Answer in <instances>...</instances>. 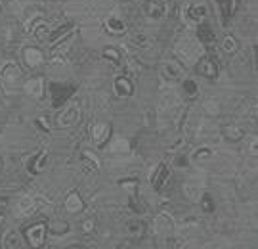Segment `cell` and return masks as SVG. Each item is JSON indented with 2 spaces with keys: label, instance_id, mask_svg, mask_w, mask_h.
<instances>
[{
  "label": "cell",
  "instance_id": "6da1fadb",
  "mask_svg": "<svg viewBox=\"0 0 258 249\" xmlns=\"http://www.w3.org/2000/svg\"><path fill=\"white\" fill-rule=\"evenodd\" d=\"M176 56L187 65H194L203 56V44L191 35H185L176 42Z\"/></svg>",
  "mask_w": 258,
  "mask_h": 249
},
{
  "label": "cell",
  "instance_id": "7a4b0ae2",
  "mask_svg": "<svg viewBox=\"0 0 258 249\" xmlns=\"http://www.w3.org/2000/svg\"><path fill=\"white\" fill-rule=\"evenodd\" d=\"M79 119H81V104H79V102H73V104H69V106L57 115L55 123H57L59 129H71V127H75V125L79 123Z\"/></svg>",
  "mask_w": 258,
  "mask_h": 249
},
{
  "label": "cell",
  "instance_id": "3957f363",
  "mask_svg": "<svg viewBox=\"0 0 258 249\" xmlns=\"http://www.w3.org/2000/svg\"><path fill=\"white\" fill-rule=\"evenodd\" d=\"M176 228V222L172 219L170 213H159L155 219H153V232H155L159 238H168Z\"/></svg>",
  "mask_w": 258,
  "mask_h": 249
},
{
  "label": "cell",
  "instance_id": "277c9868",
  "mask_svg": "<svg viewBox=\"0 0 258 249\" xmlns=\"http://www.w3.org/2000/svg\"><path fill=\"white\" fill-rule=\"evenodd\" d=\"M161 79L165 81L168 86H174L180 81H184V69L178 62H166L161 67Z\"/></svg>",
  "mask_w": 258,
  "mask_h": 249
},
{
  "label": "cell",
  "instance_id": "5b68a950",
  "mask_svg": "<svg viewBox=\"0 0 258 249\" xmlns=\"http://www.w3.org/2000/svg\"><path fill=\"white\" fill-rule=\"evenodd\" d=\"M44 203L40 202V197H35V195H23L18 203H16V215L19 217H27V215H33L37 213Z\"/></svg>",
  "mask_w": 258,
  "mask_h": 249
},
{
  "label": "cell",
  "instance_id": "8992f818",
  "mask_svg": "<svg viewBox=\"0 0 258 249\" xmlns=\"http://www.w3.org/2000/svg\"><path fill=\"white\" fill-rule=\"evenodd\" d=\"M205 18H207L205 4H185L184 6V21L187 25H199Z\"/></svg>",
  "mask_w": 258,
  "mask_h": 249
},
{
  "label": "cell",
  "instance_id": "52a82bcc",
  "mask_svg": "<svg viewBox=\"0 0 258 249\" xmlns=\"http://www.w3.org/2000/svg\"><path fill=\"white\" fill-rule=\"evenodd\" d=\"M144 12L151 21H159L166 16V2L165 0H146Z\"/></svg>",
  "mask_w": 258,
  "mask_h": 249
},
{
  "label": "cell",
  "instance_id": "ba28073f",
  "mask_svg": "<svg viewBox=\"0 0 258 249\" xmlns=\"http://www.w3.org/2000/svg\"><path fill=\"white\" fill-rule=\"evenodd\" d=\"M195 65H197V71L203 75V77H207V79H216V75H218V65H216V62H214L212 58L201 56V58L195 62Z\"/></svg>",
  "mask_w": 258,
  "mask_h": 249
},
{
  "label": "cell",
  "instance_id": "9c48e42d",
  "mask_svg": "<svg viewBox=\"0 0 258 249\" xmlns=\"http://www.w3.org/2000/svg\"><path fill=\"white\" fill-rule=\"evenodd\" d=\"M19 77H21V69H19V65L16 62H4V64L0 65V81H4V83H16Z\"/></svg>",
  "mask_w": 258,
  "mask_h": 249
},
{
  "label": "cell",
  "instance_id": "30bf717a",
  "mask_svg": "<svg viewBox=\"0 0 258 249\" xmlns=\"http://www.w3.org/2000/svg\"><path fill=\"white\" fill-rule=\"evenodd\" d=\"M168 180H170V171H168V167H166V163H159L157 169L153 171V175H151V186L155 188L157 192H161Z\"/></svg>",
  "mask_w": 258,
  "mask_h": 249
},
{
  "label": "cell",
  "instance_id": "8fae6325",
  "mask_svg": "<svg viewBox=\"0 0 258 249\" xmlns=\"http://www.w3.org/2000/svg\"><path fill=\"white\" fill-rule=\"evenodd\" d=\"M27 240L33 247H40L46 240V224H33L27 228Z\"/></svg>",
  "mask_w": 258,
  "mask_h": 249
},
{
  "label": "cell",
  "instance_id": "7c38bea8",
  "mask_svg": "<svg viewBox=\"0 0 258 249\" xmlns=\"http://www.w3.org/2000/svg\"><path fill=\"white\" fill-rule=\"evenodd\" d=\"M23 90L25 94L29 96H33V98H42L44 96V79L42 77H33V79H29L25 86H23Z\"/></svg>",
  "mask_w": 258,
  "mask_h": 249
},
{
  "label": "cell",
  "instance_id": "4fadbf2b",
  "mask_svg": "<svg viewBox=\"0 0 258 249\" xmlns=\"http://www.w3.org/2000/svg\"><path fill=\"white\" fill-rule=\"evenodd\" d=\"M23 60H25V64L29 67H38V65L44 62V54H42V50L37 46H27L23 48Z\"/></svg>",
  "mask_w": 258,
  "mask_h": 249
},
{
  "label": "cell",
  "instance_id": "5bb4252c",
  "mask_svg": "<svg viewBox=\"0 0 258 249\" xmlns=\"http://www.w3.org/2000/svg\"><path fill=\"white\" fill-rule=\"evenodd\" d=\"M113 88H115V94H117L119 98H128V96L134 94V86H132L128 77H117Z\"/></svg>",
  "mask_w": 258,
  "mask_h": 249
},
{
  "label": "cell",
  "instance_id": "9a60e30c",
  "mask_svg": "<svg viewBox=\"0 0 258 249\" xmlns=\"http://www.w3.org/2000/svg\"><path fill=\"white\" fill-rule=\"evenodd\" d=\"M216 4H218V8H220L224 25L228 23V19L233 18V14L237 12V6H239V2H237V0H216Z\"/></svg>",
  "mask_w": 258,
  "mask_h": 249
},
{
  "label": "cell",
  "instance_id": "2e32d148",
  "mask_svg": "<svg viewBox=\"0 0 258 249\" xmlns=\"http://www.w3.org/2000/svg\"><path fill=\"white\" fill-rule=\"evenodd\" d=\"M197 40L205 44V46H212L216 42V35L209 23H199V29H197Z\"/></svg>",
  "mask_w": 258,
  "mask_h": 249
},
{
  "label": "cell",
  "instance_id": "e0dca14e",
  "mask_svg": "<svg viewBox=\"0 0 258 249\" xmlns=\"http://www.w3.org/2000/svg\"><path fill=\"white\" fill-rule=\"evenodd\" d=\"M90 134H92V140L96 144H103L105 140L109 138V125H107V123H102V121L94 123L92 129H90Z\"/></svg>",
  "mask_w": 258,
  "mask_h": 249
},
{
  "label": "cell",
  "instance_id": "ac0fdd59",
  "mask_svg": "<svg viewBox=\"0 0 258 249\" xmlns=\"http://www.w3.org/2000/svg\"><path fill=\"white\" fill-rule=\"evenodd\" d=\"M33 33L35 37L40 40V42H48V37H50V25H48L44 19H35L33 21Z\"/></svg>",
  "mask_w": 258,
  "mask_h": 249
},
{
  "label": "cell",
  "instance_id": "d6986e66",
  "mask_svg": "<svg viewBox=\"0 0 258 249\" xmlns=\"http://www.w3.org/2000/svg\"><path fill=\"white\" fill-rule=\"evenodd\" d=\"M220 132L224 134V138L231 140V142H237L245 136V129L241 125H224Z\"/></svg>",
  "mask_w": 258,
  "mask_h": 249
},
{
  "label": "cell",
  "instance_id": "ffe728a7",
  "mask_svg": "<svg viewBox=\"0 0 258 249\" xmlns=\"http://www.w3.org/2000/svg\"><path fill=\"white\" fill-rule=\"evenodd\" d=\"M65 209L69 213H81L84 209V203L81 200V195L73 192V194L67 195V200H65Z\"/></svg>",
  "mask_w": 258,
  "mask_h": 249
},
{
  "label": "cell",
  "instance_id": "44dd1931",
  "mask_svg": "<svg viewBox=\"0 0 258 249\" xmlns=\"http://www.w3.org/2000/svg\"><path fill=\"white\" fill-rule=\"evenodd\" d=\"M105 27H107V31L115 33V35H120V33L126 31V23L120 18H117V16H109V18L105 19Z\"/></svg>",
  "mask_w": 258,
  "mask_h": 249
},
{
  "label": "cell",
  "instance_id": "7402d4cb",
  "mask_svg": "<svg viewBox=\"0 0 258 249\" xmlns=\"http://www.w3.org/2000/svg\"><path fill=\"white\" fill-rule=\"evenodd\" d=\"M4 247L8 249H18L21 247V234L16 228H12L4 234Z\"/></svg>",
  "mask_w": 258,
  "mask_h": 249
},
{
  "label": "cell",
  "instance_id": "603a6c76",
  "mask_svg": "<svg viewBox=\"0 0 258 249\" xmlns=\"http://www.w3.org/2000/svg\"><path fill=\"white\" fill-rule=\"evenodd\" d=\"M146 232V224L138 219H132V221L126 222V234L132 236V238H142Z\"/></svg>",
  "mask_w": 258,
  "mask_h": 249
},
{
  "label": "cell",
  "instance_id": "cb8c5ba5",
  "mask_svg": "<svg viewBox=\"0 0 258 249\" xmlns=\"http://www.w3.org/2000/svg\"><path fill=\"white\" fill-rule=\"evenodd\" d=\"M130 42H132V46L140 48V50H149V48L153 46V40H151V37L146 35V33H138V35H134V37L130 38Z\"/></svg>",
  "mask_w": 258,
  "mask_h": 249
},
{
  "label": "cell",
  "instance_id": "d4e9b609",
  "mask_svg": "<svg viewBox=\"0 0 258 249\" xmlns=\"http://www.w3.org/2000/svg\"><path fill=\"white\" fill-rule=\"evenodd\" d=\"M29 163H31V167H29V169H31L33 173H42V171L46 169V165H48V154H46V152H40V154H38L37 157H33Z\"/></svg>",
  "mask_w": 258,
  "mask_h": 249
},
{
  "label": "cell",
  "instance_id": "484cf974",
  "mask_svg": "<svg viewBox=\"0 0 258 249\" xmlns=\"http://www.w3.org/2000/svg\"><path fill=\"white\" fill-rule=\"evenodd\" d=\"M201 194H203V190H201V186H199V184H191V182L184 184V195L189 200V202L199 203V197H201Z\"/></svg>",
  "mask_w": 258,
  "mask_h": 249
},
{
  "label": "cell",
  "instance_id": "4316f807",
  "mask_svg": "<svg viewBox=\"0 0 258 249\" xmlns=\"http://www.w3.org/2000/svg\"><path fill=\"white\" fill-rule=\"evenodd\" d=\"M81 161H83L86 167H90V169H100V157L96 156L94 152H90V150H83L81 152Z\"/></svg>",
  "mask_w": 258,
  "mask_h": 249
},
{
  "label": "cell",
  "instance_id": "83f0119b",
  "mask_svg": "<svg viewBox=\"0 0 258 249\" xmlns=\"http://www.w3.org/2000/svg\"><path fill=\"white\" fill-rule=\"evenodd\" d=\"M109 150L113 152V154H128L130 152V142L124 138H115L113 142H111Z\"/></svg>",
  "mask_w": 258,
  "mask_h": 249
},
{
  "label": "cell",
  "instance_id": "f1b7e54d",
  "mask_svg": "<svg viewBox=\"0 0 258 249\" xmlns=\"http://www.w3.org/2000/svg\"><path fill=\"white\" fill-rule=\"evenodd\" d=\"M222 50L226 52V54H235L237 50H239V42H237V38L228 35V37L222 40Z\"/></svg>",
  "mask_w": 258,
  "mask_h": 249
},
{
  "label": "cell",
  "instance_id": "f546056e",
  "mask_svg": "<svg viewBox=\"0 0 258 249\" xmlns=\"http://www.w3.org/2000/svg\"><path fill=\"white\" fill-rule=\"evenodd\" d=\"M203 110L209 117H216V115L220 113V102L214 100V98H209V100H205Z\"/></svg>",
  "mask_w": 258,
  "mask_h": 249
},
{
  "label": "cell",
  "instance_id": "4dcf8cb0",
  "mask_svg": "<svg viewBox=\"0 0 258 249\" xmlns=\"http://www.w3.org/2000/svg\"><path fill=\"white\" fill-rule=\"evenodd\" d=\"M214 156V150L211 146H201V148H197L194 152V156L189 157V159H195V161H203V159H211Z\"/></svg>",
  "mask_w": 258,
  "mask_h": 249
},
{
  "label": "cell",
  "instance_id": "1f68e13d",
  "mask_svg": "<svg viewBox=\"0 0 258 249\" xmlns=\"http://www.w3.org/2000/svg\"><path fill=\"white\" fill-rule=\"evenodd\" d=\"M184 92H185V96H189V98H195L197 96V83H195L194 79H185L184 81Z\"/></svg>",
  "mask_w": 258,
  "mask_h": 249
},
{
  "label": "cell",
  "instance_id": "d6a6232c",
  "mask_svg": "<svg viewBox=\"0 0 258 249\" xmlns=\"http://www.w3.org/2000/svg\"><path fill=\"white\" fill-rule=\"evenodd\" d=\"M103 56H105L107 60H111V62H113L115 65L120 64V52L117 50V48H113V46L105 48V50H103Z\"/></svg>",
  "mask_w": 258,
  "mask_h": 249
},
{
  "label": "cell",
  "instance_id": "836d02e7",
  "mask_svg": "<svg viewBox=\"0 0 258 249\" xmlns=\"http://www.w3.org/2000/svg\"><path fill=\"white\" fill-rule=\"evenodd\" d=\"M199 203H201V207L205 209V213L214 211V202H212V197L209 194H201V197H199Z\"/></svg>",
  "mask_w": 258,
  "mask_h": 249
},
{
  "label": "cell",
  "instance_id": "e575fe53",
  "mask_svg": "<svg viewBox=\"0 0 258 249\" xmlns=\"http://www.w3.org/2000/svg\"><path fill=\"white\" fill-rule=\"evenodd\" d=\"M120 186L128 192L130 195H136V190H138V180H134V178H128V180H122Z\"/></svg>",
  "mask_w": 258,
  "mask_h": 249
},
{
  "label": "cell",
  "instance_id": "d590c367",
  "mask_svg": "<svg viewBox=\"0 0 258 249\" xmlns=\"http://www.w3.org/2000/svg\"><path fill=\"white\" fill-rule=\"evenodd\" d=\"M50 230L54 232V234H57V236H63V234H67L69 232V224L67 222H54L52 226H50Z\"/></svg>",
  "mask_w": 258,
  "mask_h": 249
},
{
  "label": "cell",
  "instance_id": "8d00e7d4",
  "mask_svg": "<svg viewBox=\"0 0 258 249\" xmlns=\"http://www.w3.org/2000/svg\"><path fill=\"white\" fill-rule=\"evenodd\" d=\"M94 221L92 219H86V221L83 222V226H81V230H83V234H90V232H94Z\"/></svg>",
  "mask_w": 258,
  "mask_h": 249
},
{
  "label": "cell",
  "instance_id": "74e56055",
  "mask_svg": "<svg viewBox=\"0 0 258 249\" xmlns=\"http://www.w3.org/2000/svg\"><path fill=\"white\" fill-rule=\"evenodd\" d=\"M187 165H189V157L185 156V154H184V156H180L178 159H176V167L184 169V167H187Z\"/></svg>",
  "mask_w": 258,
  "mask_h": 249
},
{
  "label": "cell",
  "instance_id": "f35d334b",
  "mask_svg": "<svg viewBox=\"0 0 258 249\" xmlns=\"http://www.w3.org/2000/svg\"><path fill=\"white\" fill-rule=\"evenodd\" d=\"M256 152H258V138H256V136H252V138H250L249 154H250V156H256Z\"/></svg>",
  "mask_w": 258,
  "mask_h": 249
},
{
  "label": "cell",
  "instance_id": "ab89813d",
  "mask_svg": "<svg viewBox=\"0 0 258 249\" xmlns=\"http://www.w3.org/2000/svg\"><path fill=\"white\" fill-rule=\"evenodd\" d=\"M4 211H6V202L0 200V222H2V219H4Z\"/></svg>",
  "mask_w": 258,
  "mask_h": 249
},
{
  "label": "cell",
  "instance_id": "60d3db41",
  "mask_svg": "<svg viewBox=\"0 0 258 249\" xmlns=\"http://www.w3.org/2000/svg\"><path fill=\"white\" fill-rule=\"evenodd\" d=\"M0 173H2V159H0Z\"/></svg>",
  "mask_w": 258,
  "mask_h": 249
}]
</instances>
